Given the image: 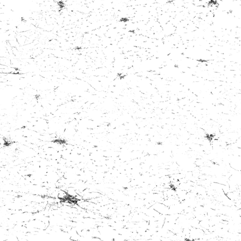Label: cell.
Returning a JSON list of instances; mask_svg holds the SVG:
<instances>
[{"instance_id": "obj_2", "label": "cell", "mask_w": 241, "mask_h": 241, "mask_svg": "<svg viewBox=\"0 0 241 241\" xmlns=\"http://www.w3.org/2000/svg\"><path fill=\"white\" fill-rule=\"evenodd\" d=\"M16 39L19 45H22L25 43L26 41V36H24L23 35H19L16 36Z\"/></svg>"}, {"instance_id": "obj_1", "label": "cell", "mask_w": 241, "mask_h": 241, "mask_svg": "<svg viewBox=\"0 0 241 241\" xmlns=\"http://www.w3.org/2000/svg\"><path fill=\"white\" fill-rule=\"evenodd\" d=\"M152 208L162 215H168L169 213V208L162 203H156L153 205Z\"/></svg>"}]
</instances>
